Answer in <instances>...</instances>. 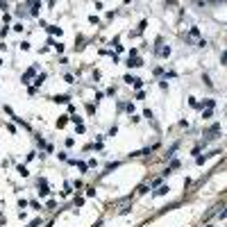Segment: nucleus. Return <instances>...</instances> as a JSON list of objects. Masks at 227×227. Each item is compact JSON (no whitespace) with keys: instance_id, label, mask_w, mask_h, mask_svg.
I'll return each instance as SVG.
<instances>
[{"instance_id":"obj_1","label":"nucleus","mask_w":227,"mask_h":227,"mask_svg":"<svg viewBox=\"0 0 227 227\" xmlns=\"http://www.w3.org/2000/svg\"><path fill=\"white\" fill-rule=\"evenodd\" d=\"M55 102H68V96H57Z\"/></svg>"},{"instance_id":"obj_2","label":"nucleus","mask_w":227,"mask_h":227,"mask_svg":"<svg viewBox=\"0 0 227 227\" xmlns=\"http://www.w3.org/2000/svg\"><path fill=\"white\" fill-rule=\"evenodd\" d=\"M130 66H143V61L141 59H130Z\"/></svg>"},{"instance_id":"obj_3","label":"nucleus","mask_w":227,"mask_h":227,"mask_svg":"<svg viewBox=\"0 0 227 227\" xmlns=\"http://www.w3.org/2000/svg\"><path fill=\"white\" fill-rule=\"evenodd\" d=\"M166 191H168V189H166V186H161V189H159V191H154V195H164V193H166Z\"/></svg>"}]
</instances>
